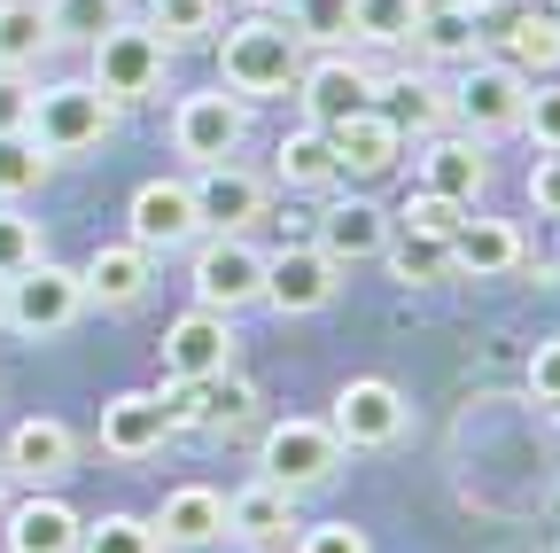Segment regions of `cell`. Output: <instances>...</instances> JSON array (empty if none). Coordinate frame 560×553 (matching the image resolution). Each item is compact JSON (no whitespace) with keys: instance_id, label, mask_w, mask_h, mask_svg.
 <instances>
[{"instance_id":"cell-1","label":"cell","mask_w":560,"mask_h":553,"mask_svg":"<svg viewBox=\"0 0 560 553\" xmlns=\"http://www.w3.org/2000/svg\"><path fill=\"white\" fill-rule=\"evenodd\" d=\"M312 47L289 32V16H265L249 9L242 24L219 32V87L242 94V102H272V94H296Z\"/></svg>"},{"instance_id":"cell-2","label":"cell","mask_w":560,"mask_h":553,"mask_svg":"<svg viewBox=\"0 0 560 553\" xmlns=\"http://www.w3.org/2000/svg\"><path fill=\"white\" fill-rule=\"evenodd\" d=\"M117 133V102L94 87V79H55L32 94V141L62 164V157H86Z\"/></svg>"},{"instance_id":"cell-3","label":"cell","mask_w":560,"mask_h":553,"mask_svg":"<svg viewBox=\"0 0 560 553\" xmlns=\"http://www.w3.org/2000/svg\"><path fill=\"white\" fill-rule=\"evenodd\" d=\"M86 62H94V87L125 110V102H149V94H164V71H172V47L140 24V16H117L94 47H86Z\"/></svg>"},{"instance_id":"cell-4","label":"cell","mask_w":560,"mask_h":553,"mask_svg":"<svg viewBox=\"0 0 560 553\" xmlns=\"http://www.w3.org/2000/svg\"><path fill=\"white\" fill-rule=\"evenodd\" d=\"M86 312V289H79V265H55V257H39V265H24V273H9L0 281V327H16V335H62L70 320Z\"/></svg>"},{"instance_id":"cell-5","label":"cell","mask_w":560,"mask_h":553,"mask_svg":"<svg viewBox=\"0 0 560 553\" xmlns=\"http://www.w3.org/2000/svg\"><path fill=\"white\" fill-rule=\"evenodd\" d=\"M187 289L202 312H249L265 304V250L249 234H202L195 242V265H187Z\"/></svg>"},{"instance_id":"cell-6","label":"cell","mask_w":560,"mask_h":553,"mask_svg":"<svg viewBox=\"0 0 560 553\" xmlns=\"http://www.w3.org/2000/svg\"><path fill=\"white\" fill-rule=\"evenodd\" d=\"M522 102H529V79L499 55H475L459 62V87H452V125L467 141H490V133H522Z\"/></svg>"},{"instance_id":"cell-7","label":"cell","mask_w":560,"mask_h":553,"mask_svg":"<svg viewBox=\"0 0 560 553\" xmlns=\"http://www.w3.org/2000/svg\"><path fill=\"white\" fill-rule=\"evenodd\" d=\"M405 422H412V405H405V390L389 375H350L335 390V413H327L342 452H389L405 437Z\"/></svg>"},{"instance_id":"cell-8","label":"cell","mask_w":560,"mask_h":553,"mask_svg":"<svg viewBox=\"0 0 560 553\" xmlns=\"http://www.w3.org/2000/svg\"><path fill=\"white\" fill-rule=\"evenodd\" d=\"M257 468H265V483L304 499V492H327L342 475V445H335L327 422H272L265 445H257Z\"/></svg>"},{"instance_id":"cell-9","label":"cell","mask_w":560,"mask_h":553,"mask_svg":"<svg viewBox=\"0 0 560 553\" xmlns=\"http://www.w3.org/2000/svg\"><path fill=\"white\" fill-rule=\"evenodd\" d=\"M249 141V102L226 94V87H210V94H179L172 110V149L202 172V164H234Z\"/></svg>"},{"instance_id":"cell-10","label":"cell","mask_w":560,"mask_h":553,"mask_svg":"<svg viewBox=\"0 0 560 553\" xmlns=\"http://www.w3.org/2000/svg\"><path fill=\"white\" fill-rule=\"evenodd\" d=\"M125 242H140L149 257L164 250H195L202 242V219H195V180H140L132 187V211H125Z\"/></svg>"},{"instance_id":"cell-11","label":"cell","mask_w":560,"mask_h":553,"mask_svg":"<svg viewBox=\"0 0 560 553\" xmlns=\"http://www.w3.org/2000/svg\"><path fill=\"white\" fill-rule=\"evenodd\" d=\"M296 94H304V125H342V117H359V110H374L382 79L366 71V62H350L342 47H327L319 62H304V79H296Z\"/></svg>"},{"instance_id":"cell-12","label":"cell","mask_w":560,"mask_h":553,"mask_svg":"<svg viewBox=\"0 0 560 553\" xmlns=\"http://www.w3.org/2000/svg\"><path fill=\"white\" fill-rule=\"evenodd\" d=\"M335 257L319 250V242H289V250H272L265 257V304L280 312V320H304V312H319L327 297H335Z\"/></svg>"},{"instance_id":"cell-13","label":"cell","mask_w":560,"mask_h":553,"mask_svg":"<svg viewBox=\"0 0 560 553\" xmlns=\"http://www.w3.org/2000/svg\"><path fill=\"white\" fill-rule=\"evenodd\" d=\"M226 367H234V320L187 304L164 327V382H202V375H226Z\"/></svg>"},{"instance_id":"cell-14","label":"cell","mask_w":560,"mask_h":553,"mask_svg":"<svg viewBox=\"0 0 560 553\" xmlns=\"http://www.w3.org/2000/svg\"><path fill=\"white\" fill-rule=\"evenodd\" d=\"M265 203H272V187L257 172H242V164H202L195 172V219H202V234H249L265 219Z\"/></svg>"},{"instance_id":"cell-15","label":"cell","mask_w":560,"mask_h":553,"mask_svg":"<svg viewBox=\"0 0 560 553\" xmlns=\"http://www.w3.org/2000/svg\"><path fill=\"white\" fill-rule=\"evenodd\" d=\"M296 492H280V483H242V492L226 499V538L249 545V553H289L296 545Z\"/></svg>"},{"instance_id":"cell-16","label":"cell","mask_w":560,"mask_h":553,"mask_svg":"<svg viewBox=\"0 0 560 553\" xmlns=\"http://www.w3.org/2000/svg\"><path fill=\"white\" fill-rule=\"evenodd\" d=\"M149 530H156L164 553H210V545H226V499L210 492V483H179L149 515Z\"/></svg>"},{"instance_id":"cell-17","label":"cell","mask_w":560,"mask_h":553,"mask_svg":"<svg viewBox=\"0 0 560 553\" xmlns=\"http://www.w3.org/2000/svg\"><path fill=\"white\" fill-rule=\"evenodd\" d=\"M412 172H420L412 187H436L452 203H482V187H490V157L467 133H429V141L412 149Z\"/></svg>"},{"instance_id":"cell-18","label":"cell","mask_w":560,"mask_h":553,"mask_svg":"<svg viewBox=\"0 0 560 553\" xmlns=\"http://www.w3.org/2000/svg\"><path fill=\"white\" fill-rule=\"evenodd\" d=\"M79 530H86V515L70 499H55V492H32L16 507H0V545L9 553H79Z\"/></svg>"},{"instance_id":"cell-19","label":"cell","mask_w":560,"mask_h":553,"mask_svg":"<svg viewBox=\"0 0 560 553\" xmlns=\"http://www.w3.org/2000/svg\"><path fill=\"white\" fill-rule=\"evenodd\" d=\"M327 141H335L342 180H382V172H397V164H405V133H397V117H389V110H359V117L327 125Z\"/></svg>"},{"instance_id":"cell-20","label":"cell","mask_w":560,"mask_h":553,"mask_svg":"<svg viewBox=\"0 0 560 553\" xmlns=\"http://www.w3.org/2000/svg\"><path fill=\"white\" fill-rule=\"evenodd\" d=\"M149 281H156V257L140 250V242H102V250L79 265V289H86V304H102V312H132L140 297H149Z\"/></svg>"},{"instance_id":"cell-21","label":"cell","mask_w":560,"mask_h":553,"mask_svg":"<svg viewBox=\"0 0 560 553\" xmlns=\"http://www.w3.org/2000/svg\"><path fill=\"white\" fill-rule=\"evenodd\" d=\"M335 265H366V257H382V242H389V211L374 195H335L327 211H319V234H312Z\"/></svg>"},{"instance_id":"cell-22","label":"cell","mask_w":560,"mask_h":553,"mask_svg":"<svg viewBox=\"0 0 560 553\" xmlns=\"http://www.w3.org/2000/svg\"><path fill=\"white\" fill-rule=\"evenodd\" d=\"M164 437H172V422H164L156 390H117L102 405V452L109 460H149V452H164Z\"/></svg>"},{"instance_id":"cell-23","label":"cell","mask_w":560,"mask_h":553,"mask_svg":"<svg viewBox=\"0 0 560 553\" xmlns=\"http://www.w3.org/2000/svg\"><path fill=\"white\" fill-rule=\"evenodd\" d=\"M70 460H79V437H70V422H55V413H32V422H16L9 429V475H24V483H55V475H70Z\"/></svg>"},{"instance_id":"cell-24","label":"cell","mask_w":560,"mask_h":553,"mask_svg":"<svg viewBox=\"0 0 560 553\" xmlns=\"http://www.w3.org/2000/svg\"><path fill=\"white\" fill-rule=\"evenodd\" d=\"M514 265H522V227L467 211V227L452 234V273H467V281H499V273H514Z\"/></svg>"},{"instance_id":"cell-25","label":"cell","mask_w":560,"mask_h":553,"mask_svg":"<svg viewBox=\"0 0 560 553\" xmlns=\"http://www.w3.org/2000/svg\"><path fill=\"white\" fill-rule=\"evenodd\" d=\"M272 180L289 187V195H327V187L342 180L327 125H296V133H280V149H272Z\"/></svg>"},{"instance_id":"cell-26","label":"cell","mask_w":560,"mask_h":553,"mask_svg":"<svg viewBox=\"0 0 560 553\" xmlns=\"http://www.w3.org/2000/svg\"><path fill=\"white\" fill-rule=\"evenodd\" d=\"M499 62H514L522 79H552L560 71V16L552 9H522L506 32H499V47H490Z\"/></svg>"},{"instance_id":"cell-27","label":"cell","mask_w":560,"mask_h":553,"mask_svg":"<svg viewBox=\"0 0 560 553\" xmlns=\"http://www.w3.org/2000/svg\"><path fill=\"white\" fill-rule=\"evenodd\" d=\"M39 55H55L47 0H0V71H39Z\"/></svg>"},{"instance_id":"cell-28","label":"cell","mask_w":560,"mask_h":553,"mask_svg":"<svg viewBox=\"0 0 560 553\" xmlns=\"http://www.w3.org/2000/svg\"><path fill=\"white\" fill-rule=\"evenodd\" d=\"M382 265L397 273L405 289H436V281H452V242H436V234H412V227H389Z\"/></svg>"},{"instance_id":"cell-29","label":"cell","mask_w":560,"mask_h":553,"mask_svg":"<svg viewBox=\"0 0 560 553\" xmlns=\"http://www.w3.org/2000/svg\"><path fill=\"white\" fill-rule=\"evenodd\" d=\"M420 16H429V0H350V39H366V47H412L420 39Z\"/></svg>"},{"instance_id":"cell-30","label":"cell","mask_w":560,"mask_h":553,"mask_svg":"<svg viewBox=\"0 0 560 553\" xmlns=\"http://www.w3.org/2000/svg\"><path fill=\"white\" fill-rule=\"evenodd\" d=\"M140 24H149V32L179 55V47L219 39V0H149V16H140Z\"/></svg>"},{"instance_id":"cell-31","label":"cell","mask_w":560,"mask_h":553,"mask_svg":"<svg viewBox=\"0 0 560 553\" xmlns=\"http://www.w3.org/2000/svg\"><path fill=\"white\" fill-rule=\"evenodd\" d=\"M47 172H55V157L32 141V133H0V203L39 195V187H47Z\"/></svg>"},{"instance_id":"cell-32","label":"cell","mask_w":560,"mask_h":553,"mask_svg":"<svg viewBox=\"0 0 560 553\" xmlns=\"http://www.w3.org/2000/svg\"><path fill=\"white\" fill-rule=\"evenodd\" d=\"M389 94H397V133H420V141H429V133H444L452 125V94L436 87V79H389Z\"/></svg>"},{"instance_id":"cell-33","label":"cell","mask_w":560,"mask_h":553,"mask_svg":"<svg viewBox=\"0 0 560 553\" xmlns=\"http://www.w3.org/2000/svg\"><path fill=\"white\" fill-rule=\"evenodd\" d=\"M117 16H125V0H47V32H55V47H94Z\"/></svg>"},{"instance_id":"cell-34","label":"cell","mask_w":560,"mask_h":553,"mask_svg":"<svg viewBox=\"0 0 560 553\" xmlns=\"http://www.w3.org/2000/svg\"><path fill=\"white\" fill-rule=\"evenodd\" d=\"M412 47H429L436 62H475V55H490V47H482V24L436 9V0H429V16H420V39H412Z\"/></svg>"},{"instance_id":"cell-35","label":"cell","mask_w":560,"mask_h":553,"mask_svg":"<svg viewBox=\"0 0 560 553\" xmlns=\"http://www.w3.org/2000/svg\"><path fill=\"white\" fill-rule=\"evenodd\" d=\"M79 553H164V545H156L149 515H125V507H109V515H94V522L79 530Z\"/></svg>"},{"instance_id":"cell-36","label":"cell","mask_w":560,"mask_h":553,"mask_svg":"<svg viewBox=\"0 0 560 553\" xmlns=\"http://www.w3.org/2000/svg\"><path fill=\"white\" fill-rule=\"evenodd\" d=\"M280 16L304 47H350V0H289Z\"/></svg>"},{"instance_id":"cell-37","label":"cell","mask_w":560,"mask_h":553,"mask_svg":"<svg viewBox=\"0 0 560 553\" xmlns=\"http://www.w3.org/2000/svg\"><path fill=\"white\" fill-rule=\"evenodd\" d=\"M467 211H475V203H452V195H436V187H412V195H405V211H397L389 227H412V234L452 242V234L467 227Z\"/></svg>"},{"instance_id":"cell-38","label":"cell","mask_w":560,"mask_h":553,"mask_svg":"<svg viewBox=\"0 0 560 553\" xmlns=\"http://www.w3.org/2000/svg\"><path fill=\"white\" fill-rule=\"evenodd\" d=\"M249 413H257V382L226 367L219 382H210V422H202V437H226V429H242Z\"/></svg>"},{"instance_id":"cell-39","label":"cell","mask_w":560,"mask_h":553,"mask_svg":"<svg viewBox=\"0 0 560 553\" xmlns=\"http://www.w3.org/2000/svg\"><path fill=\"white\" fill-rule=\"evenodd\" d=\"M39 257H47L39 219H24L16 203H0V281H9V273H24V265H39Z\"/></svg>"},{"instance_id":"cell-40","label":"cell","mask_w":560,"mask_h":553,"mask_svg":"<svg viewBox=\"0 0 560 553\" xmlns=\"http://www.w3.org/2000/svg\"><path fill=\"white\" fill-rule=\"evenodd\" d=\"M522 133L537 149H560V71L552 79H529V102H522Z\"/></svg>"},{"instance_id":"cell-41","label":"cell","mask_w":560,"mask_h":553,"mask_svg":"<svg viewBox=\"0 0 560 553\" xmlns=\"http://www.w3.org/2000/svg\"><path fill=\"white\" fill-rule=\"evenodd\" d=\"M210 382H219V375H202V382H164V390H156V398H164V422H172V437L210 422Z\"/></svg>"},{"instance_id":"cell-42","label":"cell","mask_w":560,"mask_h":553,"mask_svg":"<svg viewBox=\"0 0 560 553\" xmlns=\"http://www.w3.org/2000/svg\"><path fill=\"white\" fill-rule=\"evenodd\" d=\"M289 553H374V545H366L359 522H312V530H296Z\"/></svg>"},{"instance_id":"cell-43","label":"cell","mask_w":560,"mask_h":553,"mask_svg":"<svg viewBox=\"0 0 560 553\" xmlns=\"http://www.w3.org/2000/svg\"><path fill=\"white\" fill-rule=\"evenodd\" d=\"M529 398L545 413H560V335H545L537 352H529Z\"/></svg>"},{"instance_id":"cell-44","label":"cell","mask_w":560,"mask_h":553,"mask_svg":"<svg viewBox=\"0 0 560 553\" xmlns=\"http://www.w3.org/2000/svg\"><path fill=\"white\" fill-rule=\"evenodd\" d=\"M32 79L24 71H0V133H32Z\"/></svg>"},{"instance_id":"cell-45","label":"cell","mask_w":560,"mask_h":553,"mask_svg":"<svg viewBox=\"0 0 560 553\" xmlns=\"http://www.w3.org/2000/svg\"><path fill=\"white\" fill-rule=\"evenodd\" d=\"M529 203H537V219H560V149H545L529 164Z\"/></svg>"},{"instance_id":"cell-46","label":"cell","mask_w":560,"mask_h":553,"mask_svg":"<svg viewBox=\"0 0 560 553\" xmlns=\"http://www.w3.org/2000/svg\"><path fill=\"white\" fill-rule=\"evenodd\" d=\"M436 9H452V16H475V24H482V16H490V0H436Z\"/></svg>"},{"instance_id":"cell-47","label":"cell","mask_w":560,"mask_h":553,"mask_svg":"<svg viewBox=\"0 0 560 553\" xmlns=\"http://www.w3.org/2000/svg\"><path fill=\"white\" fill-rule=\"evenodd\" d=\"M242 9H265V16H280V9H289V0H242Z\"/></svg>"},{"instance_id":"cell-48","label":"cell","mask_w":560,"mask_h":553,"mask_svg":"<svg viewBox=\"0 0 560 553\" xmlns=\"http://www.w3.org/2000/svg\"><path fill=\"white\" fill-rule=\"evenodd\" d=\"M0 507H9V468H0Z\"/></svg>"},{"instance_id":"cell-49","label":"cell","mask_w":560,"mask_h":553,"mask_svg":"<svg viewBox=\"0 0 560 553\" xmlns=\"http://www.w3.org/2000/svg\"><path fill=\"white\" fill-rule=\"evenodd\" d=\"M552 16H560V0H552Z\"/></svg>"},{"instance_id":"cell-50","label":"cell","mask_w":560,"mask_h":553,"mask_svg":"<svg viewBox=\"0 0 560 553\" xmlns=\"http://www.w3.org/2000/svg\"><path fill=\"white\" fill-rule=\"evenodd\" d=\"M552 553H560V538H552Z\"/></svg>"}]
</instances>
